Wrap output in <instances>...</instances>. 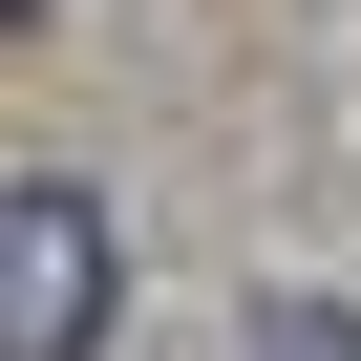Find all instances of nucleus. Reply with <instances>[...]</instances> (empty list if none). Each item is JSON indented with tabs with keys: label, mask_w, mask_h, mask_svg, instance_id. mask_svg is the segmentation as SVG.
<instances>
[{
	"label": "nucleus",
	"mask_w": 361,
	"mask_h": 361,
	"mask_svg": "<svg viewBox=\"0 0 361 361\" xmlns=\"http://www.w3.org/2000/svg\"><path fill=\"white\" fill-rule=\"evenodd\" d=\"M0 234H22V319H0V361H85V340H106V213L43 170Z\"/></svg>",
	"instance_id": "f257e3e1"
},
{
	"label": "nucleus",
	"mask_w": 361,
	"mask_h": 361,
	"mask_svg": "<svg viewBox=\"0 0 361 361\" xmlns=\"http://www.w3.org/2000/svg\"><path fill=\"white\" fill-rule=\"evenodd\" d=\"M255 361H361V319H340V298H276V319H255Z\"/></svg>",
	"instance_id": "f03ea898"
}]
</instances>
